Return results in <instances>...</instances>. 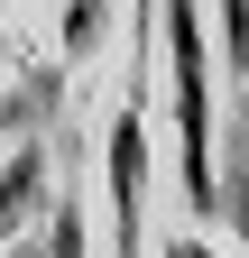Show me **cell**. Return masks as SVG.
I'll return each mask as SVG.
<instances>
[{
  "mask_svg": "<svg viewBox=\"0 0 249 258\" xmlns=\"http://www.w3.org/2000/svg\"><path fill=\"white\" fill-rule=\"evenodd\" d=\"M166 64H175V148H184V203L194 212H231L222 175H212V74H203V19L194 0H166Z\"/></svg>",
  "mask_w": 249,
  "mask_h": 258,
  "instance_id": "cell-1",
  "label": "cell"
},
{
  "mask_svg": "<svg viewBox=\"0 0 249 258\" xmlns=\"http://www.w3.org/2000/svg\"><path fill=\"white\" fill-rule=\"evenodd\" d=\"M148 102H120L111 139H102V166H111V258H148L139 249V221H148Z\"/></svg>",
  "mask_w": 249,
  "mask_h": 258,
  "instance_id": "cell-2",
  "label": "cell"
},
{
  "mask_svg": "<svg viewBox=\"0 0 249 258\" xmlns=\"http://www.w3.org/2000/svg\"><path fill=\"white\" fill-rule=\"evenodd\" d=\"M46 203V175H37V157H19V166H0V231H19L28 212Z\"/></svg>",
  "mask_w": 249,
  "mask_h": 258,
  "instance_id": "cell-3",
  "label": "cell"
},
{
  "mask_svg": "<svg viewBox=\"0 0 249 258\" xmlns=\"http://www.w3.org/2000/svg\"><path fill=\"white\" fill-rule=\"evenodd\" d=\"M102 10L111 0H65V19H55V46H65V64L92 55V37H102Z\"/></svg>",
  "mask_w": 249,
  "mask_h": 258,
  "instance_id": "cell-4",
  "label": "cell"
}]
</instances>
